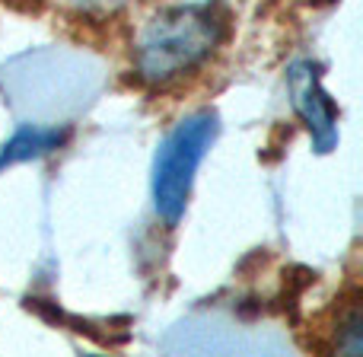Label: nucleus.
<instances>
[{
	"instance_id": "obj_1",
	"label": "nucleus",
	"mask_w": 363,
	"mask_h": 357,
	"mask_svg": "<svg viewBox=\"0 0 363 357\" xmlns=\"http://www.w3.org/2000/svg\"><path fill=\"white\" fill-rule=\"evenodd\" d=\"M226 13L217 4H185L157 13L140 32L134 64L147 83H172L191 74L226 38Z\"/></svg>"
},
{
	"instance_id": "obj_2",
	"label": "nucleus",
	"mask_w": 363,
	"mask_h": 357,
	"mask_svg": "<svg viewBox=\"0 0 363 357\" xmlns=\"http://www.w3.org/2000/svg\"><path fill=\"white\" fill-rule=\"evenodd\" d=\"M213 138H217V119L211 112H201L179 121L160 144L157 163H153V201H157V214L169 226H176L185 214L194 172L204 153L211 150Z\"/></svg>"
},
{
	"instance_id": "obj_3",
	"label": "nucleus",
	"mask_w": 363,
	"mask_h": 357,
	"mask_svg": "<svg viewBox=\"0 0 363 357\" xmlns=\"http://www.w3.org/2000/svg\"><path fill=\"white\" fill-rule=\"evenodd\" d=\"M287 89L290 102H294L296 115L303 119V125L309 128L319 153H328L338 141V128H335V106L328 99V93L322 89V80L315 74V67L309 61H296L287 70Z\"/></svg>"
},
{
	"instance_id": "obj_4",
	"label": "nucleus",
	"mask_w": 363,
	"mask_h": 357,
	"mask_svg": "<svg viewBox=\"0 0 363 357\" xmlns=\"http://www.w3.org/2000/svg\"><path fill=\"white\" fill-rule=\"evenodd\" d=\"M64 138H67V131H57V128H19L0 150V170L57 150L64 144Z\"/></svg>"
}]
</instances>
